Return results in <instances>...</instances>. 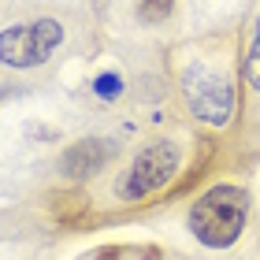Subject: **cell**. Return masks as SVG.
Segmentation results:
<instances>
[{
  "instance_id": "obj_6",
  "label": "cell",
  "mask_w": 260,
  "mask_h": 260,
  "mask_svg": "<svg viewBox=\"0 0 260 260\" xmlns=\"http://www.w3.org/2000/svg\"><path fill=\"white\" fill-rule=\"evenodd\" d=\"M245 82H249L253 93H260V11H256V19H253L249 45H245Z\"/></svg>"
},
{
  "instance_id": "obj_1",
  "label": "cell",
  "mask_w": 260,
  "mask_h": 260,
  "mask_svg": "<svg viewBox=\"0 0 260 260\" xmlns=\"http://www.w3.org/2000/svg\"><path fill=\"white\" fill-rule=\"evenodd\" d=\"M182 101L197 119L212 126L231 123L238 104V34H208L179 45L171 56Z\"/></svg>"
},
{
  "instance_id": "obj_8",
  "label": "cell",
  "mask_w": 260,
  "mask_h": 260,
  "mask_svg": "<svg viewBox=\"0 0 260 260\" xmlns=\"http://www.w3.org/2000/svg\"><path fill=\"white\" fill-rule=\"evenodd\" d=\"M97 89L104 93V97H112V93H119V78H115V75H101Z\"/></svg>"
},
{
  "instance_id": "obj_7",
  "label": "cell",
  "mask_w": 260,
  "mask_h": 260,
  "mask_svg": "<svg viewBox=\"0 0 260 260\" xmlns=\"http://www.w3.org/2000/svg\"><path fill=\"white\" fill-rule=\"evenodd\" d=\"M175 4H179V0H134L138 19L149 22V26H156V22H168L171 11H175Z\"/></svg>"
},
{
  "instance_id": "obj_2",
  "label": "cell",
  "mask_w": 260,
  "mask_h": 260,
  "mask_svg": "<svg viewBox=\"0 0 260 260\" xmlns=\"http://www.w3.org/2000/svg\"><path fill=\"white\" fill-rule=\"evenodd\" d=\"M245 219H249V193L234 182L205 190L190 208V231L208 249H227L242 238Z\"/></svg>"
},
{
  "instance_id": "obj_4",
  "label": "cell",
  "mask_w": 260,
  "mask_h": 260,
  "mask_svg": "<svg viewBox=\"0 0 260 260\" xmlns=\"http://www.w3.org/2000/svg\"><path fill=\"white\" fill-rule=\"evenodd\" d=\"M63 41V26L60 19H34V22H22V26H8L0 34V60L8 67H41L49 56L60 49Z\"/></svg>"
},
{
  "instance_id": "obj_3",
  "label": "cell",
  "mask_w": 260,
  "mask_h": 260,
  "mask_svg": "<svg viewBox=\"0 0 260 260\" xmlns=\"http://www.w3.org/2000/svg\"><path fill=\"white\" fill-rule=\"evenodd\" d=\"M179 164H182V152H179L175 141H168V138L152 141V145H145L138 152L134 164L126 168V175L119 179V197L123 201H141V197L164 190L179 175Z\"/></svg>"
},
{
  "instance_id": "obj_5",
  "label": "cell",
  "mask_w": 260,
  "mask_h": 260,
  "mask_svg": "<svg viewBox=\"0 0 260 260\" xmlns=\"http://www.w3.org/2000/svg\"><path fill=\"white\" fill-rule=\"evenodd\" d=\"M108 156H112V145H108V141L86 138V141H75V145L60 156V171L67 175L71 182H86V179H93V175L108 164Z\"/></svg>"
}]
</instances>
